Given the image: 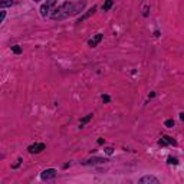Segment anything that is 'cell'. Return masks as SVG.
Here are the masks:
<instances>
[{"mask_svg":"<svg viewBox=\"0 0 184 184\" xmlns=\"http://www.w3.org/2000/svg\"><path fill=\"white\" fill-rule=\"evenodd\" d=\"M83 7H85V2H76V3L75 2H65L58 9H55L50 15V18L53 20H63V19L75 16L79 12H82Z\"/></svg>","mask_w":184,"mask_h":184,"instance_id":"6da1fadb","label":"cell"},{"mask_svg":"<svg viewBox=\"0 0 184 184\" xmlns=\"http://www.w3.org/2000/svg\"><path fill=\"white\" fill-rule=\"evenodd\" d=\"M56 2H58V0H46V3H43L40 6V16L46 18L49 13L52 12V9L56 6Z\"/></svg>","mask_w":184,"mask_h":184,"instance_id":"7a4b0ae2","label":"cell"},{"mask_svg":"<svg viewBox=\"0 0 184 184\" xmlns=\"http://www.w3.org/2000/svg\"><path fill=\"white\" fill-rule=\"evenodd\" d=\"M56 170L55 168H48V170H45V171L40 173V178L43 181H49V180H52V178L56 177Z\"/></svg>","mask_w":184,"mask_h":184,"instance_id":"3957f363","label":"cell"},{"mask_svg":"<svg viewBox=\"0 0 184 184\" xmlns=\"http://www.w3.org/2000/svg\"><path fill=\"white\" fill-rule=\"evenodd\" d=\"M46 148V145L42 143H36V144H32V145H29V153L30 154H39V153H42L43 150Z\"/></svg>","mask_w":184,"mask_h":184,"instance_id":"277c9868","label":"cell"},{"mask_svg":"<svg viewBox=\"0 0 184 184\" xmlns=\"http://www.w3.org/2000/svg\"><path fill=\"white\" fill-rule=\"evenodd\" d=\"M160 145L161 147H166V145H177V141H176L174 138H171V137L164 135L160 140Z\"/></svg>","mask_w":184,"mask_h":184,"instance_id":"5b68a950","label":"cell"},{"mask_svg":"<svg viewBox=\"0 0 184 184\" xmlns=\"http://www.w3.org/2000/svg\"><path fill=\"white\" fill-rule=\"evenodd\" d=\"M104 39V35H101V33H98V35H95L92 39H89L88 45L91 46V48H95V46H98V43Z\"/></svg>","mask_w":184,"mask_h":184,"instance_id":"8992f818","label":"cell"},{"mask_svg":"<svg viewBox=\"0 0 184 184\" xmlns=\"http://www.w3.org/2000/svg\"><path fill=\"white\" fill-rule=\"evenodd\" d=\"M95 10H96V7L94 6V7H92V9H91V10H88V12L85 13L83 16H81V18L78 19V22H76V23H82L83 20H86V19H88V18H91V16H92V15L95 13Z\"/></svg>","mask_w":184,"mask_h":184,"instance_id":"52a82bcc","label":"cell"},{"mask_svg":"<svg viewBox=\"0 0 184 184\" xmlns=\"http://www.w3.org/2000/svg\"><path fill=\"white\" fill-rule=\"evenodd\" d=\"M140 183L141 184H145V183H158V178L153 177V176H145V177H143L141 180H140Z\"/></svg>","mask_w":184,"mask_h":184,"instance_id":"ba28073f","label":"cell"},{"mask_svg":"<svg viewBox=\"0 0 184 184\" xmlns=\"http://www.w3.org/2000/svg\"><path fill=\"white\" fill-rule=\"evenodd\" d=\"M104 163H107V160H105V158H98V157L85 161V164H86V166H89V164H104Z\"/></svg>","mask_w":184,"mask_h":184,"instance_id":"9c48e42d","label":"cell"},{"mask_svg":"<svg viewBox=\"0 0 184 184\" xmlns=\"http://www.w3.org/2000/svg\"><path fill=\"white\" fill-rule=\"evenodd\" d=\"M114 5V0H105V3H104V6H102V10L104 12H108Z\"/></svg>","mask_w":184,"mask_h":184,"instance_id":"30bf717a","label":"cell"},{"mask_svg":"<svg viewBox=\"0 0 184 184\" xmlns=\"http://www.w3.org/2000/svg\"><path fill=\"white\" fill-rule=\"evenodd\" d=\"M13 5V0H0V7L5 9V7H9Z\"/></svg>","mask_w":184,"mask_h":184,"instance_id":"8fae6325","label":"cell"},{"mask_svg":"<svg viewBox=\"0 0 184 184\" xmlns=\"http://www.w3.org/2000/svg\"><path fill=\"white\" fill-rule=\"evenodd\" d=\"M167 163H168V164H174V166H177V164H178V160L176 158V157H168Z\"/></svg>","mask_w":184,"mask_h":184,"instance_id":"7c38bea8","label":"cell"},{"mask_svg":"<svg viewBox=\"0 0 184 184\" xmlns=\"http://www.w3.org/2000/svg\"><path fill=\"white\" fill-rule=\"evenodd\" d=\"M89 119H92V114H89L88 117H85V118L81 119V128H82V125H83V124H86V122H88Z\"/></svg>","mask_w":184,"mask_h":184,"instance_id":"4fadbf2b","label":"cell"},{"mask_svg":"<svg viewBox=\"0 0 184 184\" xmlns=\"http://www.w3.org/2000/svg\"><path fill=\"white\" fill-rule=\"evenodd\" d=\"M12 50L15 52L16 55H19V53H22V48L19 46V45H15V46H12Z\"/></svg>","mask_w":184,"mask_h":184,"instance_id":"5bb4252c","label":"cell"},{"mask_svg":"<svg viewBox=\"0 0 184 184\" xmlns=\"http://www.w3.org/2000/svg\"><path fill=\"white\" fill-rule=\"evenodd\" d=\"M164 125L168 127V128H173V127H174V119H167L166 122H164Z\"/></svg>","mask_w":184,"mask_h":184,"instance_id":"9a60e30c","label":"cell"},{"mask_svg":"<svg viewBox=\"0 0 184 184\" xmlns=\"http://www.w3.org/2000/svg\"><path fill=\"white\" fill-rule=\"evenodd\" d=\"M105 153H107L108 155H111L114 153V148H111V147H107V148H105Z\"/></svg>","mask_w":184,"mask_h":184,"instance_id":"2e32d148","label":"cell"},{"mask_svg":"<svg viewBox=\"0 0 184 184\" xmlns=\"http://www.w3.org/2000/svg\"><path fill=\"white\" fill-rule=\"evenodd\" d=\"M5 18H6V12H2V16H0V23L5 22Z\"/></svg>","mask_w":184,"mask_h":184,"instance_id":"e0dca14e","label":"cell"},{"mask_svg":"<svg viewBox=\"0 0 184 184\" xmlns=\"http://www.w3.org/2000/svg\"><path fill=\"white\" fill-rule=\"evenodd\" d=\"M102 101H104V102H109V96H108V95H102Z\"/></svg>","mask_w":184,"mask_h":184,"instance_id":"ac0fdd59","label":"cell"},{"mask_svg":"<svg viewBox=\"0 0 184 184\" xmlns=\"http://www.w3.org/2000/svg\"><path fill=\"white\" fill-rule=\"evenodd\" d=\"M20 163H22V158H19V160H18V163H16V164L13 166V168H18V167L20 166Z\"/></svg>","mask_w":184,"mask_h":184,"instance_id":"d6986e66","label":"cell"},{"mask_svg":"<svg viewBox=\"0 0 184 184\" xmlns=\"http://www.w3.org/2000/svg\"><path fill=\"white\" fill-rule=\"evenodd\" d=\"M104 141H105V140H102V138H99V140H98V144H104Z\"/></svg>","mask_w":184,"mask_h":184,"instance_id":"ffe728a7","label":"cell"},{"mask_svg":"<svg viewBox=\"0 0 184 184\" xmlns=\"http://www.w3.org/2000/svg\"><path fill=\"white\" fill-rule=\"evenodd\" d=\"M180 119H181V121H184V114H180Z\"/></svg>","mask_w":184,"mask_h":184,"instance_id":"44dd1931","label":"cell"},{"mask_svg":"<svg viewBox=\"0 0 184 184\" xmlns=\"http://www.w3.org/2000/svg\"><path fill=\"white\" fill-rule=\"evenodd\" d=\"M33 2H40V0H33Z\"/></svg>","mask_w":184,"mask_h":184,"instance_id":"7402d4cb","label":"cell"}]
</instances>
